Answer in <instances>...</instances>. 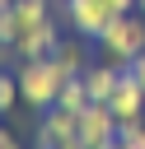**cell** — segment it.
I'll return each mask as SVG.
<instances>
[{
	"label": "cell",
	"instance_id": "1",
	"mask_svg": "<svg viewBox=\"0 0 145 149\" xmlns=\"http://www.w3.org/2000/svg\"><path fill=\"white\" fill-rule=\"evenodd\" d=\"M14 79H19V98H23L33 112H47V107H56L61 84H65L70 74L56 65V56H33V61H19Z\"/></svg>",
	"mask_w": 145,
	"mask_h": 149
},
{
	"label": "cell",
	"instance_id": "4",
	"mask_svg": "<svg viewBox=\"0 0 145 149\" xmlns=\"http://www.w3.org/2000/svg\"><path fill=\"white\" fill-rule=\"evenodd\" d=\"M117 144V116L108 102H89L80 112V149H112Z\"/></svg>",
	"mask_w": 145,
	"mask_h": 149
},
{
	"label": "cell",
	"instance_id": "3",
	"mask_svg": "<svg viewBox=\"0 0 145 149\" xmlns=\"http://www.w3.org/2000/svg\"><path fill=\"white\" fill-rule=\"evenodd\" d=\"M37 144L42 149H80V112L47 107L42 112V126H37Z\"/></svg>",
	"mask_w": 145,
	"mask_h": 149
},
{
	"label": "cell",
	"instance_id": "13",
	"mask_svg": "<svg viewBox=\"0 0 145 149\" xmlns=\"http://www.w3.org/2000/svg\"><path fill=\"white\" fill-rule=\"evenodd\" d=\"M14 102H23V98H19V79H14V74H0V116L14 112Z\"/></svg>",
	"mask_w": 145,
	"mask_h": 149
},
{
	"label": "cell",
	"instance_id": "7",
	"mask_svg": "<svg viewBox=\"0 0 145 149\" xmlns=\"http://www.w3.org/2000/svg\"><path fill=\"white\" fill-rule=\"evenodd\" d=\"M56 47H61V28H56V19H42V23H33V28L19 33L14 56L19 61H33V56H51Z\"/></svg>",
	"mask_w": 145,
	"mask_h": 149
},
{
	"label": "cell",
	"instance_id": "12",
	"mask_svg": "<svg viewBox=\"0 0 145 149\" xmlns=\"http://www.w3.org/2000/svg\"><path fill=\"white\" fill-rule=\"evenodd\" d=\"M117 144H122V149H145V121L117 126Z\"/></svg>",
	"mask_w": 145,
	"mask_h": 149
},
{
	"label": "cell",
	"instance_id": "15",
	"mask_svg": "<svg viewBox=\"0 0 145 149\" xmlns=\"http://www.w3.org/2000/svg\"><path fill=\"white\" fill-rule=\"evenodd\" d=\"M126 70H131V74H136V79H140V88H145V51H140V56H136V61H131V65H126Z\"/></svg>",
	"mask_w": 145,
	"mask_h": 149
},
{
	"label": "cell",
	"instance_id": "6",
	"mask_svg": "<svg viewBox=\"0 0 145 149\" xmlns=\"http://www.w3.org/2000/svg\"><path fill=\"white\" fill-rule=\"evenodd\" d=\"M108 107H112L117 126H126V121H145V88H140V79H136L131 70H122V79H117Z\"/></svg>",
	"mask_w": 145,
	"mask_h": 149
},
{
	"label": "cell",
	"instance_id": "18",
	"mask_svg": "<svg viewBox=\"0 0 145 149\" xmlns=\"http://www.w3.org/2000/svg\"><path fill=\"white\" fill-rule=\"evenodd\" d=\"M9 51H14V47H5V42H0V65H5V56H9Z\"/></svg>",
	"mask_w": 145,
	"mask_h": 149
},
{
	"label": "cell",
	"instance_id": "10",
	"mask_svg": "<svg viewBox=\"0 0 145 149\" xmlns=\"http://www.w3.org/2000/svg\"><path fill=\"white\" fill-rule=\"evenodd\" d=\"M9 9H14V19H19V33L33 28V23H42V19H51V0H14Z\"/></svg>",
	"mask_w": 145,
	"mask_h": 149
},
{
	"label": "cell",
	"instance_id": "20",
	"mask_svg": "<svg viewBox=\"0 0 145 149\" xmlns=\"http://www.w3.org/2000/svg\"><path fill=\"white\" fill-rule=\"evenodd\" d=\"M136 9H140V14H145V0H136Z\"/></svg>",
	"mask_w": 145,
	"mask_h": 149
},
{
	"label": "cell",
	"instance_id": "17",
	"mask_svg": "<svg viewBox=\"0 0 145 149\" xmlns=\"http://www.w3.org/2000/svg\"><path fill=\"white\" fill-rule=\"evenodd\" d=\"M112 9H117V14H126V9H136V0H112Z\"/></svg>",
	"mask_w": 145,
	"mask_h": 149
},
{
	"label": "cell",
	"instance_id": "8",
	"mask_svg": "<svg viewBox=\"0 0 145 149\" xmlns=\"http://www.w3.org/2000/svg\"><path fill=\"white\" fill-rule=\"evenodd\" d=\"M122 70L126 65H117V61H98V65H84V88H89V98L94 102H108L112 98V88H117V79H122Z\"/></svg>",
	"mask_w": 145,
	"mask_h": 149
},
{
	"label": "cell",
	"instance_id": "19",
	"mask_svg": "<svg viewBox=\"0 0 145 149\" xmlns=\"http://www.w3.org/2000/svg\"><path fill=\"white\" fill-rule=\"evenodd\" d=\"M9 5H14V0H0V9H9Z\"/></svg>",
	"mask_w": 145,
	"mask_h": 149
},
{
	"label": "cell",
	"instance_id": "11",
	"mask_svg": "<svg viewBox=\"0 0 145 149\" xmlns=\"http://www.w3.org/2000/svg\"><path fill=\"white\" fill-rule=\"evenodd\" d=\"M94 98H89V88H84V79L80 74H70L65 84H61V98H56V107H70V112H84Z\"/></svg>",
	"mask_w": 145,
	"mask_h": 149
},
{
	"label": "cell",
	"instance_id": "14",
	"mask_svg": "<svg viewBox=\"0 0 145 149\" xmlns=\"http://www.w3.org/2000/svg\"><path fill=\"white\" fill-rule=\"evenodd\" d=\"M0 42H5V47L19 42V19H14V9H0Z\"/></svg>",
	"mask_w": 145,
	"mask_h": 149
},
{
	"label": "cell",
	"instance_id": "9",
	"mask_svg": "<svg viewBox=\"0 0 145 149\" xmlns=\"http://www.w3.org/2000/svg\"><path fill=\"white\" fill-rule=\"evenodd\" d=\"M84 42H89V37H61V47L51 51L65 74H84V65H89V47H84Z\"/></svg>",
	"mask_w": 145,
	"mask_h": 149
},
{
	"label": "cell",
	"instance_id": "16",
	"mask_svg": "<svg viewBox=\"0 0 145 149\" xmlns=\"http://www.w3.org/2000/svg\"><path fill=\"white\" fill-rule=\"evenodd\" d=\"M14 144H19V140H14V130H9V126H0V149H14Z\"/></svg>",
	"mask_w": 145,
	"mask_h": 149
},
{
	"label": "cell",
	"instance_id": "5",
	"mask_svg": "<svg viewBox=\"0 0 145 149\" xmlns=\"http://www.w3.org/2000/svg\"><path fill=\"white\" fill-rule=\"evenodd\" d=\"M65 19H70V28L80 33V37H98L112 19H117V9H112V0H65Z\"/></svg>",
	"mask_w": 145,
	"mask_h": 149
},
{
	"label": "cell",
	"instance_id": "2",
	"mask_svg": "<svg viewBox=\"0 0 145 149\" xmlns=\"http://www.w3.org/2000/svg\"><path fill=\"white\" fill-rule=\"evenodd\" d=\"M98 51H103V61H117V65H131L140 51H145V14L140 9H126V14H117L98 37Z\"/></svg>",
	"mask_w": 145,
	"mask_h": 149
}]
</instances>
